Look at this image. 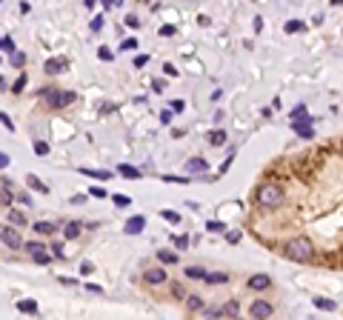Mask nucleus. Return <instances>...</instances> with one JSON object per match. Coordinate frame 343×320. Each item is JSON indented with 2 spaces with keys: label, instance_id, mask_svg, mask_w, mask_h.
<instances>
[{
  "label": "nucleus",
  "instance_id": "nucleus-59",
  "mask_svg": "<svg viewBox=\"0 0 343 320\" xmlns=\"http://www.w3.org/2000/svg\"><path fill=\"white\" fill-rule=\"evenodd\" d=\"M86 289H89V292H92V294H103V289H100V286H95V283H89Z\"/></svg>",
  "mask_w": 343,
  "mask_h": 320
},
{
  "label": "nucleus",
  "instance_id": "nucleus-39",
  "mask_svg": "<svg viewBox=\"0 0 343 320\" xmlns=\"http://www.w3.org/2000/svg\"><path fill=\"white\" fill-rule=\"evenodd\" d=\"M146 63H149V54H138V57L132 60V66H134V69H143Z\"/></svg>",
  "mask_w": 343,
  "mask_h": 320
},
{
  "label": "nucleus",
  "instance_id": "nucleus-55",
  "mask_svg": "<svg viewBox=\"0 0 343 320\" xmlns=\"http://www.w3.org/2000/svg\"><path fill=\"white\" fill-rule=\"evenodd\" d=\"M100 112H103V115H109V112H114V103H100Z\"/></svg>",
  "mask_w": 343,
  "mask_h": 320
},
{
  "label": "nucleus",
  "instance_id": "nucleus-45",
  "mask_svg": "<svg viewBox=\"0 0 343 320\" xmlns=\"http://www.w3.org/2000/svg\"><path fill=\"white\" fill-rule=\"evenodd\" d=\"M166 183H180V186H186V183H192L189 178H175V175H169V178H163Z\"/></svg>",
  "mask_w": 343,
  "mask_h": 320
},
{
  "label": "nucleus",
  "instance_id": "nucleus-32",
  "mask_svg": "<svg viewBox=\"0 0 343 320\" xmlns=\"http://www.w3.org/2000/svg\"><path fill=\"white\" fill-rule=\"evenodd\" d=\"M206 231H212V234H218V231H226V223H220V220H209V223H206Z\"/></svg>",
  "mask_w": 343,
  "mask_h": 320
},
{
  "label": "nucleus",
  "instance_id": "nucleus-43",
  "mask_svg": "<svg viewBox=\"0 0 343 320\" xmlns=\"http://www.w3.org/2000/svg\"><path fill=\"white\" fill-rule=\"evenodd\" d=\"M35 151H37V154H49V143H46V140H35Z\"/></svg>",
  "mask_w": 343,
  "mask_h": 320
},
{
  "label": "nucleus",
  "instance_id": "nucleus-58",
  "mask_svg": "<svg viewBox=\"0 0 343 320\" xmlns=\"http://www.w3.org/2000/svg\"><path fill=\"white\" fill-rule=\"evenodd\" d=\"M6 166H9V154L3 151V154H0V169H6Z\"/></svg>",
  "mask_w": 343,
  "mask_h": 320
},
{
  "label": "nucleus",
  "instance_id": "nucleus-13",
  "mask_svg": "<svg viewBox=\"0 0 343 320\" xmlns=\"http://www.w3.org/2000/svg\"><path fill=\"white\" fill-rule=\"evenodd\" d=\"M12 183H9V178H3L0 180V200H3V206H12Z\"/></svg>",
  "mask_w": 343,
  "mask_h": 320
},
{
  "label": "nucleus",
  "instance_id": "nucleus-9",
  "mask_svg": "<svg viewBox=\"0 0 343 320\" xmlns=\"http://www.w3.org/2000/svg\"><path fill=\"white\" fill-rule=\"evenodd\" d=\"M269 286H272V280H269L266 275H252L249 277V289H252V292H263V289H269Z\"/></svg>",
  "mask_w": 343,
  "mask_h": 320
},
{
  "label": "nucleus",
  "instance_id": "nucleus-53",
  "mask_svg": "<svg viewBox=\"0 0 343 320\" xmlns=\"http://www.w3.org/2000/svg\"><path fill=\"white\" fill-rule=\"evenodd\" d=\"M160 35H163V37L175 35V26H160Z\"/></svg>",
  "mask_w": 343,
  "mask_h": 320
},
{
  "label": "nucleus",
  "instance_id": "nucleus-47",
  "mask_svg": "<svg viewBox=\"0 0 343 320\" xmlns=\"http://www.w3.org/2000/svg\"><path fill=\"white\" fill-rule=\"evenodd\" d=\"M89 195H92V197H106V189L103 186H92V189H89Z\"/></svg>",
  "mask_w": 343,
  "mask_h": 320
},
{
  "label": "nucleus",
  "instance_id": "nucleus-56",
  "mask_svg": "<svg viewBox=\"0 0 343 320\" xmlns=\"http://www.w3.org/2000/svg\"><path fill=\"white\" fill-rule=\"evenodd\" d=\"M152 89L160 95V92H163V80H152Z\"/></svg>",
  "mask_w": 343,
  "mask_h": 320
},
{
  "label": "nucleus",
  "instance_id": "nucleus-33",
  "mask_svg": "<svg viewBox=\"0 0 343 320\" xmlns=\"http://www.w3.org/2000/svg\"><path fill=\"white\" fill-rule=\"evenodd\" d=\"M138 46H141V43H138V37H126L123 43H120V49H123V52H134Z\"/></svg>",
  "mask_w": 343,
  "mask_h": 320
},
{
  "label": "nucleus",
  "instance_id": "nucleus-28",
  "mask_svg": "<svg viewBox=\"0 0 343 320\" xmlns=\"http://www.w3.org/2000/svg\"><path fill=\"white\" fill-rule=\"evenodd\" d=\"M172 297H175V300H186V297H189L186 289H183V283H172Z\"/></svg>",
  "mask_w": 343,
  "mask_h": 320
},
{
  "label": "nucleus",
  "instance_id": "nucleus-38",
  "mask_svg": "<svg viewBox=\"0 0 343 320\" xmlns=\"http://www.w3.org/2000/svg\"><path fill=\"white\" fill-rule=\"evenodd\" d=\"M97 57H100V60H112L114 52L112 49H106V46H100V49H97Z\"/></svg>",
  "mask_w": 343,
  "mask_h": 320
},
{
  "label": "nucleus",
  "instance_id": "nucleus-36",
  "mask_svg": "<svg viewBox=\"0 0 343 320\" xmlns=\"http://www.w3.org/2000/svg\"><path fill=\"white\" fill-rule=\"evenodd\" d=\"M23 86H26V74H20V77L12 83V92H15V95H20V92H23Z\"/></svg>",
  "mask_w": 343,
  "mask_h": 320
},
{
  "label": "nucleus",
  "instance_id": "nucleus-35",
  "mask_svg": "<svg viewBox=\"0 0 343 320\" xmlns=\"http://www.w3.org/2000/svg\"><path fill=\"white\" fill-rule=\"evenodd\" d=\"M9 223H15V226H23V223H26V217H23V212H15V209H12V212H9Z\"/></svg>",
  "mask_w": 343,
  "mask_h": 320
},
{
  "label": "nucleus",
  "instance_id": "nucleus-14",
  "mask_svg": "<svg viewBox=\"0 0 343 320\" xmlns=\"http://www.w3.org/2000/svg\"><path fill=\"white\" fill-rule=\"evenodd\" d=\"M80 175H86V178H95V180H109L112 178V172H106V169H80Z\"/></svg>",
  "mask_w": 343,
  "mask_h": 320
},
{
  "label": "nucleus",
  "instance_id": "nucleus-3",
  "mask_svg": "<svg viewBox=\"0 0 343 320\" xmlns=\"http://www.w3.org/2000/svg\"><path fill=\"white\" fill-rule=\"evenodd\" d=\"M78 100V95L75 92H57V89H49V95H46V103L52 109H63V106H72Z\"/></svg>",
  "mask_w": 343,
  "mask_h": 320
},
{
  "label": "nucleus",
  "instance_id": "nucleus-49",
  "mask_svg": "<svg viewBox=\"0 0 343 320\" xmlns=\"http://www.w3.org/2000/svg\"><path fill=\"white\" fill-rule=\"evenodd\" d=\"M226 240L229 243H240V231H226Z\"/></svg>",
  "mask_w": 343,
  "mask_h": 320
},
{
  "label": "nucleus",
  "instance_id": "nucleus-29",
  "mask_svg": "<svg viewBox=\"0 0 343 320\" xmlns=\"http://www.w3.org/2000/svg\"><path fill=\"white\" fill-rule=\"evenodd\" d=\"M303 29H306V23H303V20H289V23H286V32H289V35L303 32Z\"/></svg>",
  "mask_w": 343,
  "mask_h": 320
},
{
  "label": "nucleus",
  "instance_id": "nucleus-48",
  "mask_svg": "<svg viewBox=\"0 0 343 320\" xmlns=\"http://www.w3.org/2000/svg\"><path fill=\"white\" fill-rule=\"evenodd\" d=\"M92 272H95V266H92L89 260H83V263H80V275H92Z\"/></svg>",
  "mask_w": 343,
  "mask_h": 320
},
{
  "label": "nucleus",
  "instance_id": "nucleus-21",
  "mask_svg": "<svg viewBox=\"0 0 343 320\" xmlns=\"http://www.w3.org/2000/svg\"><path fill=\"white\" fill-rule=\"evenodd\" d=\"M18 311L20 314H37V303L35 300H18Z\"/></svg>",
  "mask_w": 343,
  "mask_h": 320
},
{
  "label": "nucleus",
  "instance_id": "nucleus-37",
  "mask_svg": "<svg viewBox=\"0 0 343 320\" xmlns=\"http://www.w3.org/2000/svg\"><path fill=\"white\" fill-rule=\"evenodd\" d=\"M32 258H35V263H40V266H46V263L52 260V255H49V252H37V255H32Z\"/></svg>",
  "mask_w": 343,
  "mask_h": 320
},
{
  "label": "nucleus",
  "instance_id": "nucleus-52",
  "mask_svg": "<svg viewBox=\"0 0 343 320\" xmlns=\"http://www.w3.org/2000/svg\"><path fill=\"white\" fill-rule=\"evenodd\" d=\"M172 115H175L172 109H169V112H160V123H169V120H172Z\"/></svg>",
  "mask_w": 343,
  "mask_h": 320
},
{
  "label": "nucleus",
  "instance_id": "nucleus-25",
  "mask_svg": "<svg viewBox=\"0 0 343 320\" xmlns=\"http://www.w3.org/2000/svg\"><path fill=\"white\" fill-rule=\"evenodd\" d=\"M209 143L212 146H223V143H226V132H223V129H215V132L209 134Z\"/></svg>",
  "mask_w": 343,
  "mask_h": 320
},
{
  "label": "nucleus",
  "instance_id": "nucleus-16",
  "mask_svg": "<svg viewBox=\"0 0 343 320\" xmlns=\"http://www.w3.org/2000/svg\"><path fill=\"white\" fill-rule=\"evenodd\" d=\"M158 260L163 263V266H175L177 255H175V252H169V249H158Z\"/></svg>",
  "mask_w": 343,
  "mask_h": 320
},
{
  "label": "nucleus",
  "instance_id": "nucleus-40",
  "mask_svg": "<svg viewBox=\"0 0 343 320\" xmlns=\"http://www.w3.org/2000/svg\"><path fill=\"white\" fill-rule=\"evenodd\" d=\"M49 249H52V255H54V258H66V252H63V243H57V240H54V243L49 246Z\"/></svg>",
  "mask_w": 343,
  "mask_h": 320
},
{
  "label": "nucleus",
  "instance_id": "nucleus-18",
  "mask_svg": "<svg viewBox=\"0 0 343 320\" xmlns=\"http://www.w3.org/2000/svg\"><path fill=\"white\" fill-rule=\"evenodd\" d=\"M117 175H123V178L138 180V178H141V169H134V166H129V163H120V166H117Z\"/></svg>",
  "mask_w": 343,
  "mask_h": 320
},
{
  "label": "nucleus",
  "instance_id": "nucleus-51",
  "mask_svg": "<svg viewBox=\"0 0 343 320\" xmlns=\"http://www.w3.org/2000/svg\"><path fill=\"white\" fill-rule=\"evenodd\" d=\"M0 123L6 126V129H9V132H12V129H15V123H12V120H9V115H0Z\"/></svg>",
  "mask_w": 343,
  "mask_h": 320
},
{
  "label": "nucleus",
  "instance_id": "nucleus-27",
  "mask_svg": "<svg viewBox=\"0 0 343 320\" xmlns=\"http://www.w3.org/2000/svg\"><path fill=\"white\" fill-rule=\"evenodd\" d=\"M112 200H114V206H117V209L132 206V197H129V195H112Z\"/></svg>",
  "mask_w": 343,
  "mask_h": 320
},
{
  "label": "nucleus",
  "instance_id": "nucleus-42",
  "mask_svg": "<svg viewBox=\"0 0 343 320\" xmlns=\"http://www.w3.org/2000/svg\"><path fill=\"white\" fill-rule=\"evenodd\" d=\"M203 314H206V317H223L220 306H209V309H203Z\"/></svg>",
  "mask_w": 343,
  "mask_h": 320
},
{
  "label": "nucleus",
  "instance_id": "nucleus-24",
  "mask_svg": "<svg viewBox=\"0 0 343 320\" xmlns=\"http://www.w3.org/2000/svg\"><path fill=\"white\" fill-rule=\"evenodd\" d=\"M206 283H229L226 272H206Z\"/></svg>",
  "mask_w": 343,
  "mask_h": 320
},
{
  "label": "nucleus",
  "instance_id": "nucleus-22",
  "mask_svg": "<svg viewBox=\"0 0 343 320\" xmlns=\"http://www.w3.org/2000/svg\"><path fill=\"white\" fill-rule=\"evenodd\" d=\"M186 309L189 311H203L206 306H203V300L197 297V294H189V297H186Z\"/></svg>",
  "mask_w": 343,
  "mask_h": 320
},
{
  "label": "nucleus",
  "instance_id": "nucleus-61",
  "mask_svg": "<svg viewBox=\"0 0 343 320\" xmlns=\"http://www.w3.org/2000/svg\"><path fill=\"white\" fill-rule=\"evenodd\" d=\"M332 3H337V6H340V3H343V0H332Z\"/></svg>",
  "mask_w": 343,
  "mask_h": 320
},
{
  "label": "nucleus",
  "instance_id": "nucleus-54",
  "mask_svg": "<svg viewBox=\"0 0 343 320\" xmlns=\"http://www.w3.org/2000/svg\"><path fill=\"white\" fill-rule=\"evenodd\" d=\"M163 71H166V74H172V77H177V69L172 66V63H166V66H163Z\"/></svg>",
  "mask_w": 343,
  "mask_h": 320
},
{
  "label": "nucleus",
  "instance_id": "nucleus-46",
  "mask_svg": "<svg viewBox=\"0 0 343 320\" xmlns=\"http://www.w3.org/2000/svg\"><path fill=\"white\" fill-rule=\"evenodd\" d=\"M175 246H177V249H186V246H189V237H186V234H177V237H175Z\"/></svg>",
  "mask_w": 343,
  "mask_h": 320
},
{
  "label": "nucleus",
  "instance_id": "nucleus-31",
  "mask_svg": "<svg viewBox=\"0 0 343 320\" xmlns=\"http://www.w3.org/2000/svg\"><path fill=\"white\" fill-rule=\"evenodd\" d=\"M0 49H3L6 54L15 52V40H12V35H3V40H0Z\"/></svg>",
  "mask_w": 343,
  "mask_h": 320
},
{
  "label": "nucleus",
  "instance_id": "nucleus-34",
  "mask_svg": "<svg viewBox=\"0 0 343 320\" xmlns=\"http://www.w3.org/2000/svg\"><path fill=\"white\" fill-rule=\"evenodd\" d=\"M160 217H163V220H169V223H180V214L172 212V209H163V212H160Z\"/></svg>",
  "mask_w": 343,
  "mask_h": 320
},
{
  "label": "nucleus",
  "instance_id": "nucleus-5",
  "mask_svg": "<svg viewBox=\"0 0 343 320\" xmlns=\"http://www.w3.org/2000/svg\"><path fill=\"white\" fill-rule=\"evenodd\" d=\"M292 129H295V134H298V137H306V140H312V137H315L312 120H292Z\"/></svg>",
  "mask_w": 343,
  "mask_h": 320
},
{
  "label": "nucleus",
  "instance_id": "nucleus-12",
  "mask_svg": "<svg viewBox=\"0 0 343 320\" xmlns=\"http://www.w3.org/2000/svg\"><path fill=\"white\" fill-rule=\"evenodd\" d=\"M80 226H83V223L69 220L66 226H63V237H66V240H78V237H80Z\"/></svg>",
  "mask_w": 343,
  "mask_h": 320
},
{
  "label": "nucleus",
  "instance_id": "nucleus-41",
  "mask_svg": "<svg viewBox=\"0 0 343 320\" xmlns=\"http://www.w3.org/2000/svg\"><path fill=\"white\" fill-rule=\"evenodd\" d=\"M89 29H92V32H100V29H103V15H97V18H92Z\"/></svg>",
  "mask_w": 343,
  "mask_h": 320
},
{
  "label": "nucleus",
  "instance_id": "nucleus-20",
  "mask_svg": "<svg viewBox=\"0 0 343 320\" xmlns=\"http://www.w3.org/2000/svg\"><path fill=\"white\" fill-rule=\"evenodd\" d=\"M315 309H320V311H334V309H337V303L329 300V297H315Z\"/></svg>",
  "mask_w": 343,
  "mask_h": 320
},
{
  "label": "nucleus",
  "instance_id": "nucleus-60",
  "mask_svg": "<svg viewBox=\"0 0 343 320\" xmlns=\"http://www.w3.org/2000/svg\"><path fill=\"white\" fill-rule=\"evenodd\" d=\"M120 0H103V9H112V6H117Z\"/></svg>",
  "mask_w": 343,
  "mask_h": 320
},
{
  "label": "nucleus",
  "instance_id": "nucleus-19",
  "mask_svg": "<svg viewBox=\"0 0 343 320\" xmlns=\"http://www.w3.org/2000/svg\"><path fill=\"white\" fill-rule=\"evenodd\" d=\"M26 183H29V189H35V192H40V195H46V192H49V186H46L40 178H35V175H29Z\"/></svg>",
  "mask_w": 343,
  "mask_h": 320
},
{
  "label": "nucleus",
  "instance_id": "nucleus-2",
  "mask_svg": "<svg viewBox=\"0 0 343 320\" xmlns=\"http://www.w3.org/2000/svg\"><path fill=\"white\" fill-rule=\"evenodd\" d=\"M283 203V189L278 183H263L257 189V206L260 209H278Z\"/></svg>",
  "mask_w": 343,
  "mask_h": 320
},
{
  "label": "nucleus",
  "instance_id": "nucleus-50",
  "mask_svg": "<svg viewBox=\"0 0 343 320\" xmlns=\"http://www.w3.org/2000/svg\"><path fill=\"white\" fill-rule=\"evenodd\" d=\"M126 26H132V29H138V26H141V20L134 18V15H129V18H126Z\"/></svg>",
  "mask_w": 343,
  "mask_h": 320
},
{
  "label": "nucleus",
  "instance_id": "nucleus-4",
  "mask_svg": "<svg viewBox=\"0 0 343 320\" xmlns=\"http://www.w3.org/2000/svg\"><path fill=\"white\" fill-rule=\"evenodd\" d=\"M0 240H3V246H6V249H20V246H23L20 234L12 229V226H0Z\"/></svg>",
  "mask_w": 343,
  "mask_h": 320
},
{
  "label": "nucleus",
  "instance_id": "nucleus-57",
  "mask_svg": "<svg viewBox=\"0 0 343 320\" xmlns=\"http://www.w3.org/2000/svg\"><path fill=\"white\" fill-rule=\"evenodd\" d=\"M183 106H186L183 100H172V109H175V112H183Z\"/></svg>",
  "mask_w": 343,
  "mask_h": 320
},
{
  "label": "nucleus",
  "instance_id": "nucleus-44",
  "mask_svg": "<svg viewBox=\"0 0 343 320\" xmlns=\"http://www.w3.org/2000/svg\"><path fill=\"white\" fill-rule=\"evenodd\" d=\"M12 63H15V66H23V63H26V54H23V52H12Z\"/></svg>",
  "mask_w": 343,
  "mask_h": 320
},
{
  "label": "nucleus",
  "instance_id": "nucleus-23",
  "mask_svg": "<svg viewBox=\"0 0 343 320\" xmlns=\"http://www.w3.org/2000/svg\"><path fill=\"white\" fill-rule=\"evenodd\" d=\"M32 229H35L37 234H54V223H49V220H37Z\"/></svg>",
  "mask_w": 343,
  "mask_h": 320
},
{
  "label": "nucleus",
  "instance_id": "nucleus-6",
  "mask_svg": "<svg viewBox=\"0 0 343 320\" xmlns=\"http://www.w3.org/2000/svg\"><path fill=\"white\" fill-rule=\"evenodd\" d=\"M249 314H252V317H269V314H272V303L255 300L252 306H249Z\"/></svg>",
  "mask_w": 343,
  "mask_h": 320
},
{
  "label": "nucleus",
  "instance_id": "nucleus-1",
  "mask_svg": "<svg viewBox=\"0 0 343 320\" xmlns=\"http://www.w3.org/2000/svg\"><path fill=\"white\" fill-rule=\"evenodd\" d=\"M283 255L289 260H295V263H309V260L315 258V249H312L309 237H292V240H286Z\"/></svg>",
  "mask_w": 343,
  "mask_h": 320
},
{
  "label": "nucleus",
  "instance_id": "nucleus-8",
  "mask_svg": "<svg viewBox=\"0 0 343 320\" xmlns=\"http://www.w3.org/2000/svg\"><path fill=\"white\" fill-rule=\"evenodd\" d=\"M146 283L149 286H160V283H166V269L163 266H155L146 272Z\"/></svg>",
  "mask_w": 343,
  "mask_h": 320
},
{
  "label": "nucleus",
  "instance_id": "nucleus-11",
  "mask_svg": "<svg viewBox=\"0 0 343 320\" xmlns=\"http://www.w3.org/2000/svg\"><path fill=\"white\" fill-rule=\"evenodd\" d=\"M46 74H60L63 69H66V60L63 57H52V60H46Z\"/></svg>",
  "mask_w": 343,
  "mask_h": 320
},
{
  "label": "nucleus",
  "instance_id": "nucleus-10",
  "mask_svg": "<svg viewBox=\"0 0 343 320\" xmlns=\"http://www.w3.org/2000/svg\"><path fill=\"white\" fill-rule=\"evenodd\" d=\"M206 169H209V166H206L203 157H192L186 163V172H189V175H206Z\"/></svg>",
  "mask_w": 343,
  "mask_h": 320
},
{
  "label": "nucleus",
  "instance_id": "nucleus-30",
  "mask_svg": "<svg viewBox=\"0 0 343 320\" xmlns=\"http://www.w3.org/2000/svg\"><path fill=\"white\" fill-rule=\"evenodd\" d=\"M26 249H29V255H37V252H46L49 246L40 243V240H32V243H26Z\"/></svg>",
  "mask_w": 343,
  "mask_h": 320
},
{
  "label": "nucleus",
  "instance_id": "nucleus-7",
  "mask_svg": "<svg viewBox=\"0 0 343 320\" xmlns=\"http://www.w3.org/2000/svg\"><path fill=\"white\" fill-rule=\"evenodd\" d=\"M143 226H146V217H141V214H134V217H129V220H126L123 231H126V234H141V231H143Z\"/></svg>",
  "mask_w": 343,
  "mask_h": 320
},
{
  "label": "nucleus",
  "instance_id": "nucleus-17",
  "mask_svg": "<svg viewBox=\"0 0 343 320\" xmlns=\"http://www.w3.org/2000/svg\"><path fill=\"white\" fill-rule=\"evenodd\" d=\"M189 280H206V269L203 266H186V272H183Z\"/></svg>",
  "mask_w": 343,
  "mask_h": 320
},
{
  "label": "nucleus",
  "instance_id": "nucleus-26",
  "mask_svg": "<svg viewBox=\"0 0 343 320\" xmlns=\"http://www.w3.org/2000/svg\"><path fill=\"white\" fill-rule=\"evenodd\" d=\"M289 117L292 120H309V112H306V106H295L289 112Z\"/></svg>",
  "mask_w": 343,
  "mask_h": 320
},
{
  "label": "nucleus",
  "instance_id": "nucleus-15",
  "mask_svg": "<svg viewBox=\"0 0 343 320\" xmlns=\"http://www.w3.org/2000/svg\"><path fill=\"white\" fill-rule=\"evenodd\" d=\"M220 311H223V317H238V314H240V303L238 300H229V303H223V306H220Z\"/></svg>",
  "mask_w": 343,
  "mask_h": 320
}]
</instances>
